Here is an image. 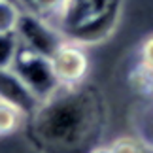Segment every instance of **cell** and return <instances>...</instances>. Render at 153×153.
I'll list each match as a JSON object with an SVG mask.
<instances>
[{"mask_svg": "<svg viewBox=\"0 0 153 153\" xmlns=\"http://www.w3.org/2000/svg\"><path fill=\"white\" fill-rule=\"evenodd\" d=\"M117 19H119V0H114L100 11L89 15L87 19L78 23L76 27L68 28L64 32V38L72 40L76 44H81V45L100 44L114 32Z\"/></svg>", "mask_w": 153, "mask_h": 153, "instance_id": "5b68a950", "label": "cell"}, {"mask_svg": "<svg viewBox=\"0 0 153 153\" xmlns=\"http://www.w3.org/2000/svg\"><path fill=\"white\" fill-rule=\"evenodd\" d=\"M15 36L23 48L42 53L45 57H51L53 51L66 40L59 27L30 10H23L15 28Z\"/></svg>", "mask_w": 153, "mask_h": 153, "instance_id": "3957f363", "label": "cell"}, {"mask_svg": "<svg viewBox=\"0 0 153 153\" xmlns=\"http://www.w3.org/2000/svg\"><path fill=\"white\" fill-rule=\"evenodd\" d=\"M10 68L25 81L28 89L40 98V102L49 98L61 87L55 76V70L51 66V59L42 53L23 48L21 44Z\"/></svg>", "mask_w": 153, "mask_h": 153, "instance_id": "7a4b0ae2", "label": "cell"}, {"mask_svg": "<svg viewBox=\"0 0 153 153\" xmlns=\"http://www.w3.org/2000/svg\"><path fill=\"white\" fill-rule=\"evenodd\" d=\"M49 59L61 85H79L85 81L89 72V55L85 45L64 40Z\"/></svg>", "mask_w": 153, "mask_h": 153, "instance_id": "277c9868", "label": "cell"}, {"mask_svg": "<svg viewBox=\"0 0 153 153\" xmlns=\"http://www.w3.org/2000/svg\"><path fill=\"white\" fill-rule=\"evenodd\" d=\"M34 134L48 151L89 153L97 148L102 114L97 97L83 85H61L30 115Z\"/></svg>", "mask_w": 153, "mask_h": 153, "instance_id": "6da1fadb", "label": "cell"}, {"mask_svg": "<svg viewBox=\"0 0 153 153\" xmlns=\"http://www.w3.org/2000/svg\"><path fill=\"white\" fill-rule=\"evenodd\" d=\"M25 121V115L19 114L15 108L0 102V136L11 134L13 131L21 127V123Z\"/></svg>", "mask_w": 153, "mask_h": 153, "instance_id": "ba28073f", "label": "cell"}, {"mask_svg": "<svg viewBox=\"0 0 153 153\" xmlns=\"http://www.w3.org/2000/svg\"><path fill=\"white\" fill-rule=\"evenodd\" d=\"M110 153H144L146 144L136 136H121L110 146Z\"/></svg>", "mask_w": 153, "mask_h": 153, "instance_id": "8fae6325", "label": "cell"}, {"mask_svg": "<svg viewBox=\"0 0 153 153\" xmlns=\"http://www.w3.org/2000/svg\"><path fill=\"white\" fill-rule=\"evenodd\" d=\"M144 153H153V146L146 144V149H144Z\"/></svg>", "mask_w": 153, "mask_h": 153, "instance_id": "5bb4252c", "label": "cell"}, {"mask_svg": "<svg viewBox=\"0 0 153 153\" xmlns=\"http://www.w3.org/2000/svg\"><path fill=\"white\" fill-rule=\"evenodd\" d=\"M89 153H110V148L108 146H97V148H93Z\"/></svg>", "mask_w": 153, "mask_h": 153, "instance_id": "4fadbf2b", "label": "cell"}, {"mask_svg": "<svg viewBox=\"0 0 153 153\" xmlns=\"http://www.w3.org/2000/svg\"><path fill=\"white\" fill-rule=\"evenodd\" d=\"M0 102L15 108L25 117H30L42 102L27 83L17 76L11 68L0 70Z\"/></svg>", "mask_w": 153, "mask_h": 153, "instance_id": "8992f818", "label": "cell"}, {"mask_svg": "<svg viewBox=\"0 0 153 153\" xmlns=\"http://www.w3.org/2000/svg\"><path fill=\"white\" fill-rule=\"evenodd\" d=\"M66 2L68 0H32L30 11H36V13H40L45 19H49L55 25L57 17L61 15V11L66 6Z\"/></svg>", "mask_w": 153, "mask_h": 153, "instance_id": "9c48e42d", "label": "cell"}, {"mask_svg": "<svg viewBox=\"0 0 153 153\" xmlns=\"http://www.w3.org/2000/svg\"><path fill=\"white\" fill-rule=\"evenodd\" d=\"M140 66L146 72L153 74V34L146 38L142 44V49H140Z\"/></svg>", "mask_w": 153, "mask_h": 153, "instance_id": "7c38bea8", "label": "cell"}, {"mask_svg": "<svg viewBox=\"0 0 153 153\" xmlns=\"http://www.w3.org/2000/svg\"><path fill=\"white\" fill-rule=\"evenodd\" d=\"M23 8L15 0H0V34H15Z\"/></svg>", "mask_w": 153, "mask_h": 153, "instance_id": "52a82bcc", "label": "cell"}, {"mask_svg": "<svg viewBox=\"0 0 153 153\" xmlns=\"http://www.w3.org/2000/svg\"><path fill=\"white\" fill-rule=\"evenodd\" d=\"M151 98H153V95H151Z\"/></svg>", "mask_w": 153, "mask_h": 153, "instance_id": "9a60e30c", "label": "cell"}, {"mask_svg": "<svg viewBox=\"0 0 153 153\" xmlns=\"http://www.w3.org/2000/svg\"><path fill=\"white\" fill-rule=\"evenodd\" d=\"M19 49V40L15 34H0V70L10 68Z\"/></svg>", "mask_w": 153, "mask_h": 153, "instance_id": "30bf717a", "label": "cell"}]
</instances>
